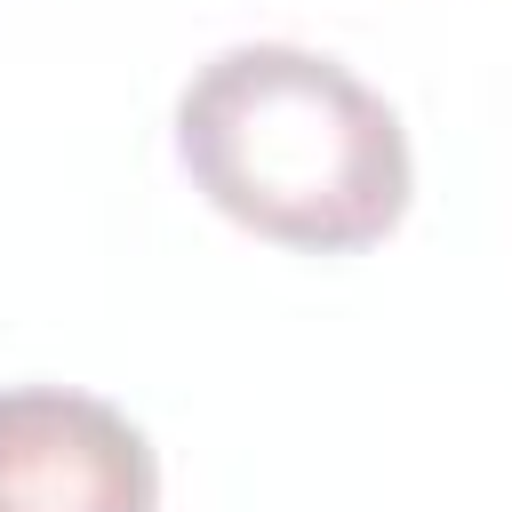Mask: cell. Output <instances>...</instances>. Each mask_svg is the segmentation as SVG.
Segmentation results:
<instances>
[{
  "mask_svg": "<svg viewBox=\"0 0 512 512\" xmlns=\"http://www.w3.org/2000/svg\"><path fill=\"white\" fill-rule=\"evenodd\" d=\"M176 152L232 224L280 248H368L408 208L400 112L288 40L208 56L176 104Z\"/></svg>",
  "mask_w": 512,
  "mask_h": 512,
  "instance_id": "1",
  "label": "cell"
},
{
  "mask_svg": "<svg viewBox=\"0 0 512 512\" xmlns=\"http://www.w3.org/2000/svg\"><path fill=\"white\" fill-rule=\"evenodd\" d=\"M160 464L144 432L88 392H0V512H152Z\"/></svg>",
  "mask_w": 512,
  "mask_h": 512,
  "instance_id": "2",
  "label": "cell"
}]
</instances>
